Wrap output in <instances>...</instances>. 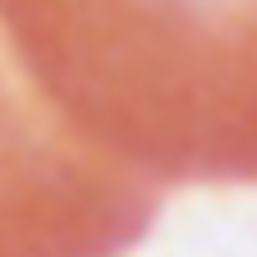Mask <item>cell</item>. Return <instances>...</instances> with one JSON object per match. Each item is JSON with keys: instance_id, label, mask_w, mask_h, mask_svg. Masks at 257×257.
<instances>
[{"instance_id": "6da1fadb", "label": "cell", "mask_w": 257, "mask_h": 257, "mask_svg": "<svg viewBox=\"0 0 257 257\" xmlns=\"http://www.w3.org/2000/svg\"><path fill=\"white\" fill-rule=\"evenodd\" d=\"M42 101L161 188L257 184V0H0Z\"/></svg>"}, {"instance_id": "7a4b0ae2", "label": "cell", "mask_w": 257, "mask_h": 257, "mask_svg": "<svg viewBox=\"0 0 257 257\" xmlns=\"http://www.w3.org/2000/svg\"><path fill=\"white\" fill-rule=\"evenodd\" d=\"M166 188L69 134L0 37V257H124Z\"/></svg>"}]
</instances>
